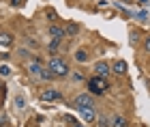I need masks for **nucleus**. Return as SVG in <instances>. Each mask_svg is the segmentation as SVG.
I'll list each match as a JSON object with an SVG mask.
<instances>
[{
  "mask_svg": "<svg viewBox=\"0 0 150 127\" xmlns=\"http://www.w3.org/2000/svg\"><path fill=\"white\" fill-rule=\"evenodd\" d=\"M88 88H90V95H103L105 88H107V82H105V78H99V76H94L88 80Z\"/></svg>",
  "mask_w": 150,
  "mask_h": 127,
  "instance_id": "1",
  "label": "nucleus"
},
{
  "mask_svg": "<svg viewBox=\"0 0 150 127\" xmlns=\"http://www.w3.org/2000/svg\"><path fill=\"white\" fill-rule=\"evenodd\" d=\"M47 69H50L54 76H67V73H69V65H67L62 58H52Z\"/></svg>",
  "mask_w": 150,
  "mask_h": 127,
  "instance_id": "2",
  "label": "nucleus"
},
{
  "mask_svg": "<svg viewBox=\"0 0 150 127\" xmlns=\"http://www.w3.org/2000/svg\"><path fill=\"white\" fill-rule=\"evenodd\" d=\"M73 103H75V108H77V110L79 108H92V106H94L92 103V95H77Z\"/></svg>",
  "mask_w": 150,
  "mask_h": 127,
  "instance_id": "3",
  "label": "nucleus"
},
{
  "mask_svg": "<svg viewBox=\"0 0 150 127\" xmlns=\"http://www.w3.org/2000/svg\"><path fill=\"white\" fill-rule=\"evenodd\" d=\"M94 73H97L99 78H107L110 76V65H107L105 61H99L97 65H94Z\"/></svg>",
  "mask_w": 150,
  "mask_h": 127,
  "instance_id": "4",
  "label": "nucleus"
},
{
  "mask_svg": "<svg viewBox=\"0 0 150 127\" xmlns=\"http://www.w3.org/2000/svg\"><path fill=\"white\" fill-rule=\"evenodd\" d=\"M50 35H52L54 39H60V41H62V37H67V35H64V28H62V26H56V24L50 26Z\"/></svg>",
  "mask_w": 150,
  "mask_h": 127,
  "instance_id": "5",
  "label": "nucleus"
},
{
  "mask_svg": "<svg viewBox=\"0 0 150 127\" xmlns=\"http://www.w3.org/2000/svg\"><path fill=\"white\" fill-rule=\"evenodd\" d=\"M43 69H45V67L41 65V61H30L28 63V71L35 73V76H41V71H43Z\"/></svg>",
  "mask_w": 150,
  "mask_h": 127,
  "instance_id": "6",
  "label": "nucleus"
},
{
  "mask_svg": "<svg viewBox=\"0 0 150 127\" xmlns=\"http://www.w3.org/2000/svg\"><path fill=\"white\" fill-rule=\"evenodd\" d=\"M79 114H81V118H84L86 123H92L94 121V110L92 108H79Z\"/></svg>",
  "mask_w": 150,
  "mask_h": 127,
  "instance_id": "7",
  "label": "nucleus"
},
{
  "mask_svg": "<svg viewBox=\"0 0 150 127\" xmlns=\"http://www.w3.org/2000/svg\"><path fill=\"white\" fill-rule=\"evenodd\" d=\"M41 99L43 101H54V99H60V93L58 91H43L41 93Z\"/></svg>",
  "mask_w": 150,
  "mask_h": 127,
  "instance_id": "8",
  "label": "nucleus"
},
{
  "mask_svg": "<svg viewBox=\"0 0 150 127\" xmlns=\"http://www.w3.org/2000/svg\"><path fill=\"white\" fill-rule=\"evenodd\" d=\"M112 69H114V73H118V76H125L127 73V63L125 61H116Z\"/></svg>",
  "mask_w": 150,
  "mask_h": 127,
  "instance_id": "9",
  "label": "nucleus"
},
{
  "mask_svg": "<svg viewBox=\"0 0 150 127\" xmlns=\"http://www.w3.org/2000/svg\"><path fill=\"white\" fill-rule=\"evenodd\" d=\"M112 127H129V121L125 116H114L112 118Z\"/></svg>",
  "mask_w": 150,
  "mask_h": 127,
  "instance_id": "10",
  "label": "nucleus"
},
{
  "mask_svg": "<svg viewBox=\"0 0 150 127\" xmlns=\"http://www.w3.org/2000/svg\"><path fill=\"white\" fill-rule=\"evenodd\" d=\"M77 32H79V26H77V24H67V28H64V35L73 37V35H77Z\"/></svg>",
  "mask_w": 150,
  "mask_h": 127,
  "instance_id": "11",
  "label": "nucleus"
},
{
  "mask_svg": "<svg viewBox=\"0 0 150 127\" xmlns=\"http://www.w3.org/2000/svg\"><path fill=\"white\" fill-rule=\"evenodd\" d=\"M11 43H13L11 35H0V45H11Z\"/></svg>",
  "mask_w": 150,
  "mask_h": 127,
  "instance_id": "12",
  "label": "nucleus"
},
{
  "mask_svg": "<svg viewBox=\"0 0 150 127\" xmlns=\"http://www.w3.org/2000/svg\"><path fill=\"white\" fill-rule=\"evenodd\" d=\"M75 58H77L79 63H86V58H88V54H86L84 50H77V52H75Z\"/></svg>",
  "mask_w": 150,
  "mask_h": 127,
  "instance_id": "13",
  "label": "nucleus"
},
{
  "mask_svg": "<svg viewBox=\"0 0 150 127\" xmlns=\"http://www.w3.org/2000/svg\"><path fill=\"white\" fill-rule=\"evenodd\" d=\"M41 78H43V80H52V78H54V73H52L50 69H43V71H41Z\"/></svg>",
  "mask_w": 150,
  "mask_h": 127,
  "instance_id": "14",
  "label": "nucleus"
},
{
  "mask_svg": "<svg viewBox=\"0 0 150 127\" xmlns=\"http://www.w3.org/2000/svg\"><path fill=\"white\" fill-rule=\"evenodd\" d=\"M58 45H60V39H54L50 43V52H58Z\"/></svg>",
  "mask_w": 150,
  "mask_h": 127,
  "instance_id": "15",
  "label": "nucleus"
},
{
  "mask_svg": "<svg viewBox=\"0 0 150 127\" xmlns=\"http://www.w3.org/2000/svg\"><path fill=\"white\" fill-rule=\"evenodd\" d=\"M9 73H11V69H9L6 65H2V67H0V76H2V78H6Z\"/></svg>",
  "mask_w": 150,
  "mask_h": 127,
  "instance_id": "16",
  "label": "nucleus"
},
{
  "mask_svg": "<svg viewBox=\"0 0 150 127\" xmlns=\"http://www.w3.org/2000/svg\"><path fill=\"white\" fill-rule=\"evenodd\" d=\"M15 103H17V108H24V97H17Z\"/></svg>",
  "mask_w": 150,
  "mask_h": 127,
  "instance_id": "17",
  "label": "nucleus"
},
{
  "mask_svg": "<svg viewBox=\"0 0 150 127\" xmlns=\"http://www.w3.org/2000/svg\"><path fill=\"white\" fill-rule=\"evenodd\" d=\"M11 2L15 4V6H22V4H24V0H11Z\"/></svg>",
  "mask_w": 150,
  "mask_h": 127,
  "instance_id": "18",
  "label": "nucleus"
},
{
  "mask_svg": "<svg viewBox=\"0 0 150 127\" xmlns=\"http://www.w3.org/2000/svg\"><path fill=\"white\" fill-rule=\"evenodd\" d=\"M146 50H148V52H150V37H148V39H146Z\"/></svg>",
  "mask_w": 150,
  "mask_h": 127,
  "instance_id": "19",
  "label": "nucleus"
},
{
  "mask_svg": "<svg viewBox=\"0 0 150 127\" xmlns=\"http://www.w3.org/2000/svg\"><path fill=\"white\" fill-rule=\"evenodd\" d=\"M139 2H142V4H146V2H148V0H139Z\"/></svg>",
  "mask_w": 150,
  "mask_h": 127,
  "instance_id": "20",
  "label": "nucleus"
}]
</instances>
